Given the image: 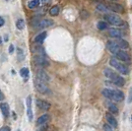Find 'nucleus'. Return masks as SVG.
Returning a JSON list of instances; mask_svg holds the SVG:
<instances>
[{
	"label": "nucleus",
	"instance_id": "f257e3e1",
	"mask_svg": "<svg viewBox=\"0 0 132 131\" xmlns=\"http://www.w3.org/2000/svg\"><path fill=\"white\" fill-rule=\"evenodd\" d=\"M102 94L105 96V98L110 99V100H113L116 102H121V101L124 100V94L121 91H117V90L104 89Z\"/></svg>",
	"mask_w": 132,
	"mask_h": 131
},
{
	"label": "nucleus",
	"instance_id": "f03ea898",
	"mask_svg": "<svg viewBox=\"0 0 132 131\" xmlns=\"http://www.w3.org/2000/svg\"><path fill=\"white\" fill-rule=\"evenodd\" d=\"M105 75L108 78H110V80L113 82L114 85L118 86V87H122L125 83V80L122 78L121 76H119L118 74H116L114 71H112L110 68H105Z\"/></svg>",
	"mask_w": 132,
	"mask_h": 131
},
{
	"label": "nucleus",
	"instance_id": "7ed1b4c3",
	"mask_svg": "<svg viewBox=\"0 0 132 131\" xmlns=\"http://www.w3.org/2000/svg\"><path fill=\"white\" fill-rule=\"evenodd\" d=\"M110 66L114 67L118 72H120L121 74H124V75H128V74H129V69H128V67H127L126 65H124L123 63H121L118 59H116V58H110Z\"/></svg>",
	"mask_w": 132,
	"mask_h": 131
},
{
	"label": "nucleus",
	"instance_id": "20e7f679",
	"mask_svg": "<svg viewBox=\"0 0 132 131\" xmlns=\"http://www.w3.org/2000/svg\"><path fill=\"white\" fill-rule=\"evenodd\" d=\"M105 21L108 22V24L113 25V26H123L124 25V21L120 17L113 15V14H105Z\"/></svg>",
	"mask_w": 132,
	"mask_h": 131
},
{
	"label": "nucleus",
	"instance_id": "39448f33",
	"mask_svg": "<svg viewBox=\"0 0 132 131\" xmlns=\"http://www.w3.org/2000/svg\"><path fill=\"white\" fill-rule=\"evenodd\" d=\"M35 86L37 88V90L39 91V93L43 94H47L50 91H48V88L46 87V83L40 81L39 79H36V82H35Z\"/></svg>",
	"mask_w": 132,
	"mask_h": 131
},
{
	"label": "nucleus",
	"instance_id": "423d86ee",
	"mask_svg": "<svg viewBox=\"0 0 132 131\" xmlns=\"http://www.w3.org/2000/svg\"><path fill=\"white\" fill-rule=\"evenodd\" d=\"M108 8L110 11L116 12V13H123L124 9H123V6L116 3V2H110L106 4Z\"/></svg>",
	"mask_w": 132,
	"mask_h": 131
},
{
	"label": "nucleus",
	"instance_id": "0eeeda50",
	"mask_svg": "<svg viewBox=\"0 0 132 131\" xmlns=\"http://www.w3.org/2000/svg\"><path fill=\"white\" fill-rule=\"evenodd\" d=\"M34 62H35V64L38 66H45L48 65V61L46 60V58L44 57V55H42V54H37L35 57H34Z\"/></svg>",
	"mask_w": 132,
	"mask_h": 131
},
{
	"label": "nucleus",
	"instance_id": "6e6552de",
	"mask_svg": "<svg viewBox=\"0 0 132 131\" xmlns=\"http://www.w3.org/2000/svg\"><path fill=\"white\" fill-rule=\"evenodd\" d=\"M53 24H54V22H53L51 19H47V18H45V19H42V20H39V22L37 23V27L39 28V29H44V28L51 27Z\"/></svg>",
	"mask_w": 132,
	"mask_h": 131
},
{
	"label": "nucleus",
	"instance_id": "1a4fd4ad",
	"mask_svg": "<svg viewBox=\"0 0 132 131\" xmlns=\"http://www.w3.org/2000/svg\"><path fill=\"white\" fill-rule=\"evenodd\" d=\"M116 58L118 60H121V61H124V62H128V61H130V56L129 54L125 52L124 50H118L117 52H116Z\"/></svg>",
	"mask_w": 132,
	"mask_h": 131
},
{
	"label": "nucleus",
	"instance_id": "9d476101",
	"mask_svg": "<svg viewBox=\"0 0 132 131\" xmlns=\"http://www.w3.org/2000/svg\"><path fill=\"white\" fill-rule=\"evenodd\" d=\"M106 48L109 49V51H110V52L113 53V54H116L118 50H120V48H119V46L117 45L116 40H109V42L106 43Z\"/></svg>",
	"mask_w": 132,
	"mask_h": 131
},
{
	"label": "nucleus",
	"instance_id": "9b49d317",
	"mask_svg": "<svg viewBox=\"0 0 132 131\" xmlns=\"http://www.w3.org/2000/svg\"><path fill=\"white\" fill-rule=\"evenodd\" d=\"M27 109L29 121H32V119H33V110H32V97L31 96H29L27 98Z\"/></svg>",
	"mask_w": 132,
	"mask_h": 131
},
{
	"label": "nucleus",
	"instance_id": "f8f14e48",
	"mask_svg": "<svg viewBox=\"0 0 132 131\" xmlns=\"http://www.w3.org/2000/svg\"><path fill=\"white\" fill-rule=\"evenodd\" d=\"M109 35H110V37L114 38H120L123 36L122 32L118 29H110L109 30Z\"/></svg>",
	"mask_w": 132,
	"mask_h": 131
},
{
	"label": "nucleus",
	"instance_id": "ddd939ff",
	"mask_svg": "<svg viewBox=\"0 0 132 131\" xmlns=\"http://www.w3.org/2000/svg\"><path fill=\"white\" fill-rule=\"evenodd\" d=\"M37 79H39V80H40V81H43L44 83H47L50 81V76L44 70H39L38 72V74H37Z\"/></svg>",
	"mask_w": 132,
	"mask_h": 131
},
{
	"label": "nucleus",
	"instance_id": "4468645a",
	"mask_svg": "<svg viewBox=\"0 0 132 131\" xmlns=\"http://www.w3.org/2000/svg\"><path fill=\"white\" fill-rule=\"evenodd\" d=\"M36 104L39 107L40 109H44V110H48L50 109V104L45 102V101H43V100H37L36 101Z\"/></svg>",
	"mask_w": 132,
	"mask_h": 131
},
{
	"label": "nucleus",
	"instance_id": "2eb2a0df",
	"mask_svg": "<svg viewBox=\"0 0 132 131\" xmlns=\"http://www.w3.org/2000/svg\"><path fill=\"white\" fill-rule=\"evenodd\" d=\"M105 118H106V121L109 122V124L112 127H116L117 126V121L116 119L113 117V115H111L110 113H106L105 115Z\"/></svg>",
	"mask_w": 132,
	"mask_h": 131
},
{
	"label": "nucleus",
	"instance_id": "dca6fc26",
	"mask_svg": "<svg viewBox=\"0 0 132 131\" xmlns=\"http://www.w3.org/2000/svg\"><path fill=\"white\" fill-rule=\"evenodd\" d=\"M117 45L119 46L120 49H127L129 47V44L127 43L125 39H122V38H117V40H116Z\"/></svg>",
	"mask_w": 132,
	"mask_h": 131
},
{
	"label": "nucleus",
	"instance_id": "f3484780",
	"mask_svg": "<svg viewBox=\"0 0 132 131\" xmlns=\"http://www.w3.org/2000/svg\"><path fill=\"white\" fill-rule=\"evenodd\" d=\"M46 32H43V33L39 34L36 38H35V43H37V44H43L44 43V40L45 39V38H46Z\"/></svg>",
	"mask_w": 132,
	"mask_h": 131
},
{
	"label": "nucleus",
	"instance_id": "a211bd4d",
	"mask_svg": "<svg viewBox=\"0 0 132 131\" xmlns=\"http://www.w3.org/2000/svg\"><path fill=\"white\" fill-rule=\"evenodd\" d=\"M39 3H40V0H31L28 2V8L35 9L39 5Z\"/></svg>",
	"mask_w": 132,
	"mask_h": 131
},
{
	"label": "nucleus",
	"instance_id": "6ab92c4d",
	"mask_svg": "<svg viewBox=\"0 0 132 131\" xmlns=\"http://www.w3.org/2000/svg\"><path fill=\"white\" fill-rule=\"evenodd\" d=\"M59 6H57V5H55V6H52L51 8H50V16H57L58 14H59Z\"/></svg>",
	"mask_w": 132,
	"mask_h": 131
},
{
	"label": "nucleus",
	"instance_id": "aec40b11",
	"mask_svg": "<svg viewBox=\"0 0 132 131\" xmlns=\"http://www.w3.org/2000/svg\"><path fill=\"white\" fill-rule=\"evenodd\" d=\"M0 109L2 110V113L4 114V116L9 115V105L7 104H0Z\"/></svg>",
	"mask_w": 132,
	"mask_h": 131
},
{
	"label": "nucleus",
	"instance_id": "412c9836",
	"mask_svg": "<svg viewBox=\"0 0 132 131\" xmlns=\"http://www.w3.org/2000/svg\"><path fill=\"white\" fill-rule=\"evenodd\" d=\"M48 118H50V116H48V114H44V115H42L40 117H39L38 118V124L39 125H42V124H44L47 120H48Z\"/></svg>",
	"mask_w": 132,
	"mask_h": 131
},
{
	"label": "nucleus",
	"instance_id": "4be33fe9",
	"mask_svg": "<svg viewBox=\"0 0 132 131\" xmlns=\"http://www.w3.org/2000/svg\"><path fill=\"white\" fill-rule=\"evenodd\" d=\"M97 9L101 12H104V13L110 11L109 8H108V6H106V4H104V3H99V4L97 5Z\"/></svg>",
	"mask_w": 132,
	"mask_h": 131
},
{
	"label": "nucleus",
	"instance_id": "5701e85b",
	"mask_svg": "<svg viewBox=\"0 0 132 131\" xmlns=\"http://www.w3.org/2000/svg\"><path fill=\"white\" fill-rule=\"evenodd\" d=\"M97 27H98V29H99L100 31H104V30H105L108 28V22H105V21H100L97 24Z\"/></svg>",
	"mask_w": 132,
	"mask_h": 131
},
{
	"label": "nucleus",
	"instance_id": "b1692460",
	"mask_svg": "<svg viewBox=\"0 0 132 131\" xmlns=\"http://www.w3.org/2000/svg\"><path fill=\"white\" fill-rule=\"evenodd\" d=\"M16 27L18 30H24V28H25V21L23 19H18L16 21Z\"/></svg>",
	"mask_w": 132,
	"mask_h": 131
},
{
	"label": "nucleus",
	"instance_id": "393cba45",
	"mask_svg": "<svg viewBox=\"0 0 132 131\" xmlns=\"http://www.w3.org/2000/svg\"><path fill=\"white\" fill-rule=\"evenodd\" d=\"M109 109H110V113H114V114L118 113V109L114 104H111V103L109 104Z\"/></svg>",
	"mask_w": 132,
	"mask_h": 131
},
{
	"label": "nucleus",
	"instance_id": "a878e982",
	"mask_svg": "<svg viewBox=\"0 0 132 131\" xmlns=\"http://www.w3.org/2000/svg\"><path fill=\"white\" fill-rule=\"evenodd\" d=\"M17 57L19 61H22L25 59V54H24V51L21 48H17Z\"/></svg>",
	"mask_w": 132,
	"mask_h": 131
},
{
	"label": "nucleus",
	"instance_id": "bb28decb",
	"mask_svg": "<svg viewBox=\"0 0 132 131\" xmlns=\"http://www.w3.org/2000/svg\"><path fill=\"white\" fill-rule=\"evenodd\" d=\"M20 75L23 78H28V76H29V69L28 68H22L20 70Z\"/></svg>",
	"mask_w": 132,
	"mask_h": 131
},
{
	"label": "nucleus",
	"instance_id": "cd10ccee",
	"mask_svg": "<svg viewBox=\"0 0 132 131\" xmlns=\"http://www.w3.org/2000/svg\"><path fill=\"white\" fill-rule=\"evenodd\" d=\"M128 103H131L132 102V88H130L129 90V95H128V100H127Z\"/></svg>",
	"mask_w": 132,
	"mask_h": 131
},
{
	"label": "nucleus",
	"instance_id": "c85d7f7f",
	"mask_svg": "<svg viewBox=\"0 0 132 131\" xmlns=\"http://www.w3.org/2000/svg\"><path fill=\"white\" fill-rule=\"evenodd\" d=\"M4 24H5V20L2 17H0V27H3Z\"/></svg>",
	"mask_w": 132,
	"mask_h": 131
},
{
	"label": "nucleus",
	"instance_id": "c756f323",
	"mask_svg": "<svg viewBox=\"0 0 132 131\" xmlns=\"http://www.w3.org/2000/svg\"><path fill=\"white\" fill-rule=\"evenodd\" d=\"M0 131H11V129H10V127H8V126H4L3 128L0 129Z\"/></svg>",
	"mask_w": 132,
	"mask_h": 131
},
{
	"label": "nucleus",
	"instance_id": "7c9ffc66",
	"mask_svg": "<svg viewBox=\"0 0 132 131\" xmlns=\"http://www.w3.org/2000/svg\"><path fill=\"white\" fill-rule=\"evenodd\" d=\"M40 1H42L44 4H50L52 0H40Z\"/></svg>",
	"mask_w": 132,
	"mask_h": 131
},
{
	"label": "nucleus",
	"instance_id": "2f4dec72",
	"mask_svg": "<svg viewBox=\"0 0 132 131\" xmlns=\"http://www.w3.org/2000/svg\"><path fill=\"white\" fill-rule=\"evenodd\" d=\"M13 51H14V46L11 44V45H10V48H9V52H10V53H12Z\"/></svg>",
	"mask_w": 132,
	"mask_h": 131
},
{
	"label": "nucleus",
	"instance_id": "473e14b6",
	"mask_svg": "<svg viewBox=\"0 0 132 131\" xmlns=\"http://www.w3.org/2000/svg\"><path fill=\"white\" fill-rule=\"evenodd\" d=\"M2 100H4V95H3L2 92L0 91V101H2Z\"/></svg>",
	"mask_w": 132,
	"mask_h": 131
},
{
	"label": "nucleus",
	"instance_id": "72a5a7b5",
	"mask_svg": "<svg viewBox=\"0 0 132 131\" xmlns=\"http://www.w3.org/2000/svg\"><path fill=\"white\" fill-rule=\"evenodd\" d=\"M105 131H111V129H110L108 125H105Z\"/></svg>",
	"mask_w": 132,
	"mask_h": 131
},
{
	"label": "nucleus",
	"instance_id": "f704fd0d",
	"mask_svg": "<svg viewBox=\"0 0 132 131\" xmlns=\"http://www.w3.org/2000/svg\"><path fill=\"white\" fill-rule=\"evenodd\" d=\"M45 129H46L45 127H43V128H40V129H39V131H45Z\"/></svg>",
	"mask_w": 132,
	"mask_h": 131
},
{
	"label": "nucleus",
	"instance_id": "c9c22d12",
	"mask_svg": "<svg viewBox=\"0 0 132 131\" xmlns=\"http://www.w3.org/2000/svg\"><path fill=\"white\" fill-rule=\"evenodd\" d=\"M0 44H1V38H0Z\"/></svg>",
	"mask_w": 132,
	"mask_h": 131
},
{
	"label": "nucleus",
	"instance_id": "e433bc0d",
	"mask_svg": "<svg viewBox=\"0 0 132 131\" xmlns=\"http://www.w3.org/2000/svg\"><path fill=\"white\" fill-rule=\"evenodd\" d=\"M110 1H116V0H110Z\"/></svg>",
	"mask_w": 132,
	"mask_h": 131
},
{
	"label": "nucleus",
	"instance_id": "4c0bfd02",
	"mask_svg": "<svg viewBox=\"0 0 132 131\" xmlns=\"http://www.w3.org/2000/svg\"><path fill=\"white\" fill-rule=\"evenodd\" d=\"M7 1H8V0H7Z\"/></svg>",
	"mask_w": 132,
	"mask_h": 131
}]
</instances>
